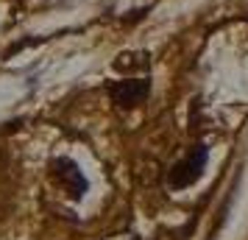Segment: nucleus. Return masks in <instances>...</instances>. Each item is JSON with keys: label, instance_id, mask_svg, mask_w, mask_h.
I'll return each mask as SVG.
<instances>
[{"label": "nucleus", "instance_id": "f03ea898", "mask_svg": "<svg viewBox=\"0 0 248 240\" xmlns=\"http://www.w3.org/2000/svg\"><path fill=\"white\" fill-rule=\"evenodd\" d=\"M50 176H53V179L62 184V190L67 195H73V198H81V195L87 193V187H90L87 176H84V173L78 171V165L73 160H67V157H56V160L50 162Z\"/></svg>", "mask_w": 248, "mask_h": 240}, {"label": "nucleus", "instance_id": "7ed1b4c3", "mask_svg": "<svg viewBox=\"0 0 248 240\" xmlns=\"http://www.w3.org/2000/svg\"><path fill=\"white\" fill-rule=\"evenodd\" d=\"M148 92H151V81L148 79H123V81H114L109 87V98L120 109H134L148 98Z\"/></svg>", "mask_w": 248, "mask_h": 240}, {"label": "nucleus", "instance_id": "20e7f679", "mask_svg": "<svg viewBox=\"0 0 248 240\" xmlns=\"http://www.w3.org/2000/svg\"><path fill=\"white\" fill-rule=\"evenodd\" d=\"M131 240H140V238H131Z\"/></svg>", "mask_w": 248, "mask_h": 240}, {"label": "nucleus", "instance_id": "f257e3e1", "mask_svg": "<svg viewBox=\"0 0 248 240\" xmlns=\"http://www.w3.org/2000/svg\"><path fill=\"white\" fill-rule=\"evenodd\" d=\"M206 162H209V148H206V145H195V148H192L184 160L176 162V165L170 168L168 184L173 187V190H184V187L195 184L203 176Z\"/></svg>", "mask_w": 248, "mask_h": 240}]
</instances>
